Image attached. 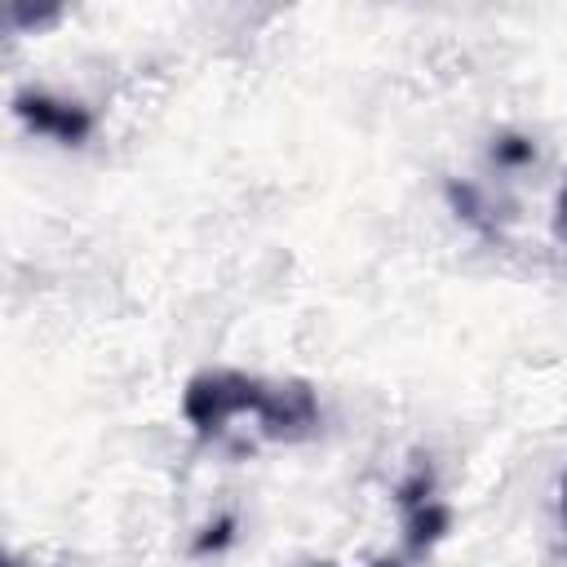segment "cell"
Segmentation results:
<instances>
[{
    "label": "cell",
    "instance_id": "cell-1",
    "mask_svg": "<svg viewBox=\"0 0 567 567\" xmlns=\"http://www.w3.org/2000/svg\"><path fill=\"white\" fill-rule=\"evenodd\" d=\"M186 425L226 447L252 443H306L323 425L319 394L292 377H257L235 368H208L186 381Z\"/></svg>",
    "mask_w": 567,
    "mask_h": 567
},
{
    "label": "cell",
    "instance_id": "cell-2",
    "mask_svg": "<svg viewBox=\"0 0 567 567\" xmlns=\"http://www.w3.org/2000/svg\"><path fill=\"white\" fill-rule=\"evenodd\" d=\"M13 111H18V120H22L31 133L53 137V142H62V146H80V142L93 133L89 106H80V102H71V97H53V93H44V89H22V93L13 97Z\"/></svg>",
    "mask_w": 567,
    "mask_h": 567
},
{
    "label": "cell",
    "instance_id": "cell-3",
    "mask_svg": "<svg viewBox=\"0 0 567 567\" xmlns=\"http://www.w3.org/2000/svg\"><path fill=\"white\" fill-rule=\"evenodd\" d=\"M399 505H403V523H408V545L412 549H430L447 532V505L434 496V478L425 470H416L399 487Z\"/></svg>",
    "mask_w": 567,
    "mask_h": 567
},
{
    "label": "cell",
    "instance_id": "cell-4",
    "mask_svg": "<svg viewBox=\"0 0 567 567\" xmlns=\"http://www.w3.org/2000/svg\"><path fill=\"white\" fill-rule=\"evenodd\" d=\"M496 159H505V164H518V159H532V146H527L523 137H501V146H496Z\"/></svg>",
    "mask_w": 567,
    "mask_h": 567
},
{
    "label": "cell",
    "instance_id": "cell-5",
    "mask_svg": "<svg viewBox=\"0 0 567 567\" xmlns=\"http://www.w3.org/2000/svg\"><path fill=\"white\" fill-rule=\"evenodd\" d=\"M558 235H567V182H563V190H558Z\"/></svg>",
    "mask_w": 567,
    "mask_h": 567
},
{
    "label": "cell",
    "instance_id": "cell-6",
    "mask_svg": "<svg viewBox=\"0 0 567 567\" xmlns=\"http://www.w3.org/2000/svg\"><path fill=\"white\" fill-rule=\"evenodd\" d=\"M363 567H403L399 558H372V563H363Z\"/></svg>",
    "mask_w": 567,
    "mask_h": 567
},
{
    "label": "cell",
    "instance_id": "cell-7",
    "mask_svg": "<svg viewBox=\"0 0 567 567\" xmlns=\"http://www.w3.org/2000/svg\"><path fill=\"white\" fill-rule=\"evenodd\" d=\"M563 518H567V483H563Z\"/></svg>",
    "mask_w": 567,
    "mask_h": 567
}]
</instances>
